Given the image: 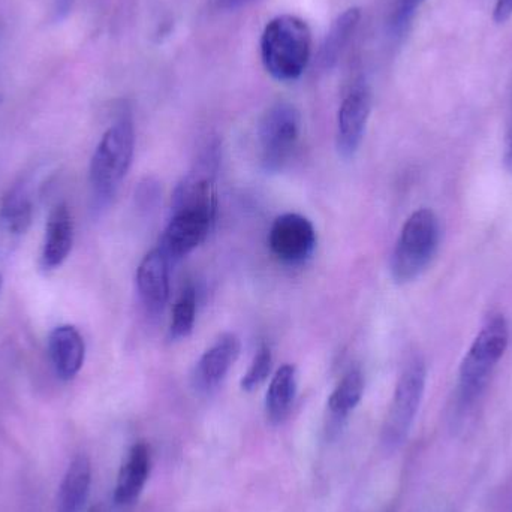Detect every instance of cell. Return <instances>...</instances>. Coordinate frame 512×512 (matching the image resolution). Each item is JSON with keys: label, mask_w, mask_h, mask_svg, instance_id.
Segmentation results:
<instances>
[{"label": "cell", "mask_w": 512, "mask_h": 512, "mask_svg": "<svg viewBox=\"0 0 512 512\" xmlns=\"http://www.w3.org/2000/svg\"><path fill=\"white\" fill-rule=\"evenodd\" d=\"M261 60L265 71L280 83L298 80L312 56V32L297 15L282 14L268 21L261 36Z\"/></svg>", "instance_id": "obj_1"}, {"label": "cell", "mask_w": 512, "mask_h": 512, "mask_svg": "<svg viewBox=\"0 0 512 512\" xmlns=\"http://www.w3.org/2000/svg\"><path fill=\"white\" fill-rule=\"evenodd\" d=\"M134 150V122L129 111H123L102 135L90 161L89 182L99 206H107L116 197L131 168Z\"/></svg>", "instance_id": "obj_2"}, {"label": "cell", "mask_w": 512, "mask_h": 512, "mask_svg": "<svg viewBox=\"0 0 512 512\" xmlns=\"http://www.w3.org/2000/svg\"><path fill=\"white\" fill-rule=\"evenodd\" d=\"M441 243V224L430 209H420L409 216L400 231L391 255L390 271L399 285L420 277L435 258Z\"/></svg>", "instance_id": "obj_3"}, {"label": "cell", "mask_w": 512, "mask_h": 512, "mask_svg": "<svg viewBox=\"0 0 512 512\" xmlns=\"http://www.w3.org/2000/svg\"><path fill=\"white\" fill-rule=\"evenodd\" d=\"M510 343V327L504 315H493L481 328L459 373V399L468 408L483 393L493 370L504 357Z\"/></svg>", "instance_id": "obj_4"}, {"label": "cell", "mask_w": 512, "mask_h": 512, "mask_svg": "<svg viewBox=\"0 0 512 512\" xmlns=\"http://www.w3.org/2000/svg\"><path fill=\"white\" fill-rule=\"evenodd\" d=\"M427 369L423 358L408 361L394 390L387 418L382 426L381 441L387 451H396L411 432L426 390Z\"/></svg>", "instance_id": "obj_5"}, {"label": "cell", "mask_w": 512, "mask_h": 512, "mask_svg": "<svg viewBox=\"0 0 512 512\" xmlns=\"http://www.w3.org/2000/svg\"><path fill=\"white\" fill-rule=\"evenodd\" d=\"M300 111L289 102L271 105L258 126L261 164L267 173H279L289 162L300 140Z\"/></svg>", "instance_id": "obj_6"}, {"label": "cell", "mask_w": 512, "mask_h": 512, "mask_svg": "<svg viewBox=\"0 0 512 512\" xmlns=\"http://www.w3.org/2000/svg\"><path fill=\"white\" fill-rule=\"evenodd\" d=\"M218 207H186L171 210V219L159 242V251L176 264L195 251L209 236Z\"/></svg>", "instance_id": "obj_7"}, {"label": "cell", "mask_w": 512, "mask_h": 512, "mask_svg": "<svg viewBox=\"0 0 512 512\" xmlns=\"http://www.w3.org/2000/svg\"><path fill=\"white\" fill-rule=\"evenodd\" d=\"M318 243L315 227L298 213H285L274 219L268 233L271 254L288 265L304 264Z\"/></svg>", "instance_id": "obj_8"}, {"label": "cell", "mask_w": 512, "mask_h": 512, "mask_svg": "<svg viewBox=\"0 0 512 512\" xmlns=\"http://www.w3.org/2000/svg\"><path fill=\"white\" fill-rule=\"evenodd\" d=\"M372 111V92L366 81H357L349 89L337 113L336 147L349 159L360 149Z\"/></svg>", "instance_id": "obj_9"}, {"label": "cell", "mask_w": 512, "mask_h": 512, "mask_svg": "<svg viewBox=\"0 0 512 512\" xmlns=\"http://www.w3.org/2000/svg\"><path fill=\"white\" fill-rule=\"evenodd\" d=\"M170 261L153 249L144 256L137 268V291L144 309L150 315L164 312L170 298Z\"/></svg>", "instance_id": "obj_10"}, {"label": "cell", "mask_w": 512, "mask_h": 512, "mask_svg": "<svg viewBox=\"0 0 512 512\" xmlns=\"http://www.w3.org/2000/svg\"><path fill=\"white\" fill-rule=\"evenodd\" d=\"M240 349L242 345L236 334H222L198 360L194 373L195 387L204 393L218 388L239 358Z\"/></svg>", "instance_id": "obj_11"}, {"label": "cell", "mask_w": 512, "mask_h": 512, "mask_svg": "<svg viewBox=\"0 0 512 512\" xmlns=\"http://www.w3.org/2000/svg\"><path fill=\"white\" fill-rule=\"evenodd\" d=\"M48 355L57 378L72 381L86 358V343L74 325H59L48 336Z\"/></svg>", "instance_id": "obj_12"}, {"label": "cell", "mask_w": 512, "mask_h": 512, "mask_svg": "<svg viewBox=\"0 0 512 512\" xmlns=\"http://www.w3.org/2000/svg\"><path fill=\"white\" fill-rule=\"evenodd\" d=\"M74 245V221L66 204L54 207L45 225L41 265L45 270H56L68 259Z\"/></svg>", "instance_id": "obj_13"}, {"label": "cell", "mask_w": 512, "mask_h": 512, "mask_svg": "<svg viewBox=\"0 0 512 512\" xmlns=\"http://www.w3.org/2000/svg\"><path fill=\"white\" fill-rule=\"evenodd\" d=\"M33 206L23 186L11 189L0 204V252L20 242L32 225Z\"/></svg>", "instance_id": "obj_14"}, {"label": "cell", "mask_w": 512, "mask_h": 512, "mask_svg": "<svg viewBox=\"0 0 512 512\" xmlns=\"http://www.w3.org/2000/svg\"><path fill=\"white\" fill-rule=\"evenodd\" d=\"M150 450L144 442H138L129 450L119 475H117L114 502L120 507L134 504L140 498L150 475Z\"/></svg>", "instance_id": "obj_15"}, {"label": "cell", "mask_w": 512, "mask_h": 512, "mask_svg": "<svg viewBox=\"0 0 512 512\" xmlns=\"http://www.w3.org/2000/svg\"><path fill=\"white\" fill-rule=\"evenodd\" d=\"M92 487V463L86 454H78L69 463L59 493H57L56 512H83L89 501Z\"/></svg>", "instance_id": "obj_16"}, {"label": "cell", "mask_w": 512, "mask_h": 512, "mask_svg": "<svg viewBox=\"0 0 512 512\" xmlns=\"http://www.w3.org/2000/svg\"><path fill=\"white\" fill-rule=\"evenodd\" d=\"M361 20L360 8L346 9L331 24L324 42H322L321 50L318 54V63L322 69H331L337 65L342 54L348 48L352 36L357 32L358 24Z\"/></svg>", "instance_id": "obj_17"}, {"label": "cell", "mask_w": 512, "mask_h": 512, "mask_svg": "<svg viewBox=\"0 0 512 512\" xmlns=\"http://www.w3.org/2000/svg\"><path fill=\"white\" fill-rule=\"evenodd\" d=\"M297 396V370L292 364H283L271 379L265 397V409L271 423L279 424L288 417Z\"/></svg>", "instance_id": "obj_18"}, {"label": "cell", "mask_w": 512, "mask_h": 512, "mask_svg": "<svg viewBox=\"0 0 512 512\" xmlns=\"http://www.w3.org/2000/svg\"><path fill=\"white\" fill-rule=\"evenodd\" d=\"M364 393V376L360 369H351L340 379L328 399V411L336 421L345 420L361 402Z\"/></svg>", "instance_id": "obj_19"}, {"label": "cell", "mask_w": 512, "mask_h": 512, "mask_svg": "<svg viewBox=\"0 0 512 512\" xmlns=\"http://www.w3.org/2000/svg\"><path fill=\"white\" fill-rule=\"evenodd\" d=\"M197 319V291L194 286L183 289L174 304L173 321L170 325V339L182 340L191 336Z\"/></svg>", "instance_id": "obj_20"}, {"label": "cell", "mask_w": 512, "mask_h": 512, "mask_svg": "<svg viewBox=\"0 0 512 512\" xmlns=\"http://www.w3.org/2000/svg\"><path fill=\"white\" fill-rule=\"evenodd\" d=\"M424 2L426 0H396L388 20V30L394 39H402L409 32L412 21Z\"/></svg>", "instance_id": "obj_21"}, {"label": "cell", "mask_w": 512, "mask_h": 512, "mask_svg": "<svg viewBox=\"0 0 512 512\" xmlns=\"http://www.w3.org/2000/svg\"><path fill=\"white\" fill-rule=\"evenodd\" d=\"M271 367H273L271 349L267 345H262L256 352L248 373L243 376L242 384H240L243 390L254 391L259 385L264 384L270 376Z\"/></svg>", "instance_id": "obj_22"}, {"label": "cell", "mask_w": 512, "mask_h": 512, "mask_svg": "<svg viewBox=\"0 0 512 512\" xmlns=\"http://www.w3.org/2000/svg\"><path fill=\"white\" fill-rule=\"evenodd\" d=\"M159 195H161L159 183L153 179H146L143 183H140V188L137 191L138 204H140L141 209H150L158 203Z\"/></svg>", "instance_id": "obj_23"}, {"label": "cell", "mask_w": 512, "mask_h": 512, "mask_svg": "<svg viewBox=\"0 0 512 512\" xmlns=\"http://www.w3.org/2000/svg\"><path fill=\"white\" fill-rule=\"evenodd\" d=\"M512 17V0H498L493 12V20L498 24H504Z\"/></svg>", "instance_id": "obj_24"}, {"label": "cell", "mask_w": 512, "mask_h": 512, "mask_svg": "<svg viewBox=\"0 0 512 512\" xmlns=\"http://www.w3.org/2000/svg\"><path fill=\"white\" fill-rule=\"evenodd\" d=\"M75 0H53L54 20L62 21L71 14Z\"/></svg>", "instance_id": "obj_25"}, {"label": "cell", "mask_w": 512, "mask_h": 512, "mask_svg": "<svg viewBox=\"0 0 512 512\" xmlns=\"http://www.w3.org/2000/svg\"><path fill=\"white\" fill-rule=\"evenodd\" d=\"M255 0H213L216 8L221 11H237V9L245 8V6L251 5Z\"/></svg>", "instance_id": "obj_26"}, {"label": "cell", "mask_w": 512, "mask_h": 512, "mask_svg": "<svg viewBox=\"0 0 512 512\" xmlns=\"http://www.w3.org/2000/svg\"><path fill=\"white\" fill-rule=\"evenodd\" d=\"M504 165L505 170L512 174V126L508 132L507 143H505Z\"/></svg>", "instance_id": "obj_27"}, {"label": "cell", "mask_w": 512, "mask_h": 512, "mask_svg": "<svg viewBox=\"0 0 512 512\" xmlns=\"http://www.w3.org/2000/svg\"><path fill=\"white\" fill-rule=\"evenodd\" d=\"M2 285H3V277H2V274H0V291H2Z\"/></svg>", "instance_id": "obj_28"}, {"label": "cell", "mask_w": 512, "mask_h": 512, "mask_svg": "<svg viewBox=\"0 0 512 512\" xmlns=\"http://www.w3.org/2000/svg\"><path fill=\"white\" fill-rule=\"evenodd\" d=\"M89 512H99L98 508H92Z\"/></svg>", "instance_id": "obj_29"}]
</instances>
